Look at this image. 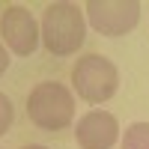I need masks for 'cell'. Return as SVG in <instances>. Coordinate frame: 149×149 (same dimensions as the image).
I'll return each instance as SVG.
<instances>
[{
	"instance_id": "cell-6",
	"label": "cell",
	"mask_w": 149,
	"mask_h": 149,
	"mask_svg": "<svg viewBox=\"0 0 149 149\" xmlns=\"http://www.w3.org/2000/svg\"><path fill=\"white\" fill-rule=\"evenodd\" d=\"M119 140V122L110 110H86L78 119L74 128V143L81 149H113V143Z\"/></svg>"
},
{
	"instance_id": "cell-3",
	"label": "cell",
	"mask_w": 149,
	"mask_h": 149,
	"mask_svg": "<svg viewBox=\"0 0 149 149\" xmlns=\"http://www.w3.org/2000/svg\"><path fill=\"white\" fill-rule=\"evenodd\" d=\"M72 86L84 102L104 104L119 90V72L104 54H84L72 66Z\"/></svg>"
},
{
	"instance_id": "cell-7",
	"label": "cell",
	"mask_w": 149,
	"mask_h": 149,
	"mask_svg": "<svg viewBox=\"0 0 149 149\" xmlns=\"http://www.w3.org/2000/svg\"><path fill=\"white\" fill-rule=\"evenodd\" d=\"M122 149H149V122H131L122 137Z\"/></svg>"
},
{
	"instance_id": "cell-10",
	"label": "cell",
	"mask_w": 149,
	"mask_h": 149,
	"mask_svg": "<svg viewBox=\"0 0 149 149\" xmlns=\"http://www.w3.org/2000/svg\"><path fill=\"white\" fill-rule=\"evenodd\" d=\"M21 149H48V146H42V143H30V146H21Z\"/></svg>"
},
{
	"instance_id": "cell-4",
	"label": "cell",
	"mask_w": 149,
	"mask_h": 149,
	"mask_svg": "<svg viewBox=\"0 0 149 149\" xmlns=\"http://www.w3.org/2000/svg\"><path fill=\"white\" fill-rule=\"evenodd\" d=\"M86 21L102 36H125L140 21V3L137 0H90L84 6Z\"/></svg>"
},
{
	"instance_id": "cell-9",
	"label": "cell",
	"mask_w": 149,
	"mask_h": 149,
	"mask_svg": "<svg viewBox=\"0 0 149 149\" xmlns=\"http://www.w3.org/2000/svg\"><path fill=\"white\" fill-rule=\"evenodd\" d=\"M6 69H9V54H6V45L0 42V74H6Z\"/></svg>"
},
{
	"instance_id": "cell-8",
	"label": "cell",
	"mask_w": 149,
	"mask_h": 149,
	"mask_svg": "<svg viewBox=\"0 0 149 149\" xmlns=\"http://www.w3.org/2000/svg\"><path fill=\"white\" fill-rule=\"evenodd\" d=\"M12 119H15V107H12V98L6 93H0V137L12 128Z\"/></svg>"
},
{
	"instance_id": "cell-2",
	"label": "cell",
	"mask_w": 149,
	"mask_h": 149,
	"mask_svg": "<svg viewBox=\"0 0 149 149\" xmlns=\"http://www.w3.org/2000/svg\"><path fill=\"white\" fill-rule=\"evenodd\" d=\"M27 119L42 131H63L74 119V95L60 81H39L27 93Z\"/></svg>"
},
{
	"instance_id": "cell-1",
	"label": "cell",
	"mask_w": 149,
	"mask_h": 149,
	"mask_svg": "<svg viewBox=\"0 0 149 149\" xmlns=\"http://www.w3.org/2000/svg\"><path fill=\"white\" fill-rule=\"evenodd\" d=\"M42 45L48 54L54 57H72L81 51V45L86 39V21L84 9L69 0H57L48 3L42 12Z\"/></svg>"
},
{
	"instance_id": "cell-5",
	"label": "cell",
	"mask_w": 149,
	"mask_h": 149,
	"mask_svg": "<svg viewBox=\"0 0 149 149\" xmlns=\"http://www.w3.org/2000/svg\"><path fill=\"white\" fill-rule=\"evenodd\" d=\"M39 30L42 27L36 24V18L30 15L27 6H21V3L3 6V12H0V36H3V42L12 54L30 57L39 48V36H42Z\"/></svg>"
}]
</instances>
